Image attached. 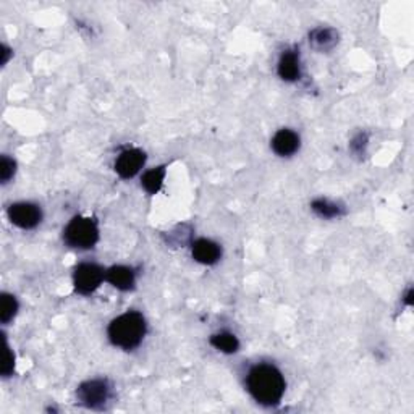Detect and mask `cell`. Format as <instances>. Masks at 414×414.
Instances as JSON below:
<instances>
[{
    "label": "cell",
    "mask_w": 414,
    "mask_h": 414,
    "mask_svg": "<svg viewBox=\"0 0 414 414\" xmlns=\"http://www.w3.org/2000/svg\"><path fill=\"white\" fill-rule=\"evenodd\" d=\"M246 389L254 401L266 408L280 405L287 389L282 370L273 364H256L246 375Z\"/></svg>",
    "instance_id": "cell-1"
},
{
    "label": "cell",
    "mask_w": 414,
    "mask_h": 414,
    "mask_svg": "<svg viewBox=\"0 0 414 414\" xmlns=\"http://www.w3.org/2000/svg\"><path fill=\"white\" fill-rule=\"evenodd\" d=\"M146 332L148 324L144 316L138 313V311H128V313L115 317L110 322L107 335H109L112 345L130 351V349L141 345L144 337H146Z\"/></svg>",
    "instance_id": "cell-2"
},
{
    "label": "cell",
    "mask_w": 414,
    "mask_h": 414,
    "mask_svg": "<svg viewBox=\"0 0 414 414\" xmlns=\"http://www.w3.org/2000/svg\"><path fill=\"white\" fill-rule=\"evenodd\" d=\"M63 241L75 250L94 248L99 241L98 222L91 217H73L63 230Z\"/></svg>",
    "instance_id": "cell-3"
},
{
    "label": "cell",
    "mask_w": 414,
    "mask_h": 414,
    "mask_svg": "<svg viewBox=\"0 0 414 414\" xmlns=\"http://www.w3.org/2000/svg\"><path fill=\"white\" fill-rule=\"evenodd\" d=\"M77 398L88 410H102L112 398V385L105 379L86 380L77 390Z\"/></svg>",
    "instance_id": "cell-4"
},
{
    "label": "cell",
    "mask_w": 414,
    "mask_h": 414,
    "mask_svg": "<svg viewBox=\"0 0 414 414\" xmlns=\"http://www.w3.org/2000/svg\"><path fill=\"white\" fill-rule=\"evenodd\" d=\"M104 280H105L104 269L98 264H93V262H84V264H79L77 269H75V273H73L75 290H77V293L84 295V297L93 295Z\"/></svg>",
    "instance_id": "cell-5"
},
{
    "label": "cell",
    "mask_w": 414,
    "mask_h": 414,
    "mask_svg": "<svg viewBox=\"0 0 414 414\" xmlns=\"http://www.w3.org/2000/svg\"><path fill=\"white\" fill-rule=\"evenodd\" d=\"M7 214L10 222L21 230H33L42 220L41 207L34 202H15L8 207Z\"/></svg>",
    "instance_id": "cell-6"
},
{
    "label": "cell",
    "mask_w": 414,
    "mask_h": 414,
    "mask_svg": "<svg viewBox=\"0 0 414 414\" xmlns=\"http://www.w3.org/2000/svg\"><path fill=\"white\" fill-rule=\"evenodd\" d=\"M144 164H146V153L143 149H125L115 160V172L120 179L130 180L141 172Z\"/></svg>",
    "instance_id": "cell-7"
},
{
    "label": "cell",
    "mask_w": 414,
    "mask_h": 414,
    "mask_svg": "<svg viewBox=\"0 0 414 414\" xmlns=\"http://www.w3.org/2000/svg\"><path fill=\"white\" fill-rule=\"evenodd\" d=\"M271 146L278 157H292L295 153H298L301 138L297 131L283 128V130H278L273 134Z\"/></svg>",
    "instance_id": "cell-8"
},
{
    "label": "cell",
    "mask_w": 414,
    "mask_h": 414,
    "mask_svg": "<svg viewBox=\"0 0 414 414\" xmlns=\"http://www.w3.org/2000/svg\"><path fill=\"white\" fill-rule=\"evenodd\" d=\"M191 254L195 261L204 266L217 264L222 257V248L216 241L207 238H199L191 246Z\"/></svg>",
    "instance_id": "cell-9"
},
{
    "label": "cell",
    "mask_w": 414,
    "mask_h": 414,
    "mask_svg": "<svg viewBox=\"0 0 414 414\" xmlns=\"http://www.w3.org/2000/svg\"><path fill=\"white\" fill-rule=\"evenodd\" d=\"M105 280L120 292H130L136 285V273L131 267L114 266L105 271Z\"/></svg>",
    "instance_id": "cell-10"
},
{
    "label": "cell",
    "mask_w": 414,
    "mask_h": 414,
    "mask_svg": "<svg viewBox=\"0 0 414 414\" xmlns=\"http://www.w3.org/2000/svg\"><path fill=\"white\" fill-rule=\"evenodd\" d=\"M277 73L283 82L293 83L301 77V65H299V53L297 51H287L282 53L280 60L277 65Z\"/></svg>",
    "instance_id": "cell-11"
},
{
    "label": "cell",
    "mask_w": 414,
    "mask_h": 414,
    "mask_svg": "<svg viewBox=\"0 0 414 414\" xmlns=\"http://www.w3.org/2000/svg\"><path fill=\"white\" fill-rule=\"evenodd\" d=\"M309 42L313 44L317 51H330L333 46H337L338 34L335 30L332 28H317L313 30L309 34Z\"/></svg>",
    "instance_id": "cell-12"
},
{
    "label": "cell",
    "mask_w": 414,
    "mask_h": 414,
    "mask_svg": "<svg viewBox=\"0 0 414 414\" xmlns=\"http://www.w3.org/2000/svg\"><path fill=\"white\" fill-rule=\"evenodd\" d=\"M165 175H167L165 165H160L157 167V169H150L143 175L141 186L146 190V193H149V195H157L160 188H162L164 185Z\"/></svg>",
    "instance_id": "cell-13"
},
{
    "label": "cell",
    "mask_w": 414,
    "mask_h": 414,
    "mask_svg": "<svg viewBox=\"0 0 414 414\" xmlns=\"http://www.w3.org/2000/svg\"><path fill=\"white\" fill-rule=\"evenodd\" d=\"M211 345L219 349V351L222 353H227V354H233L240 349V340L236 338V335L230 332H219V333H214L211 337Z\"/></svg>",
    "instance_id": "cell-14"
},
{
    "label": "cell",
    "mask_w": 414,
    "mask_h": 414,
    "mask_svg": "<svg viewBox=\"0 0 414 414\" xmlns=\"http://www.w3.org/2000/svg\"><path fill=\"white\" fill-rule=\"evenodd\" d=\"M311 209L322 219H335L343 216V209L338 204L329 201V199H316L311 204Z\"/></svg>",
    "instance_id": "cell-15"
},
{
    "label": "cell",
    "mask_w": 414,
    "mask_h": 414,
    "mask_svg": "<svg viewBox=\"0 0 414 414\" xmlns=\"http://www.w3.org/2000/svg\"><path fill=\"white\" fill-rule=\"evenodd\" d=\"M18 313V301L13 295L10 293H2V298H0V321L2 324H10L15 319V316Z\"/></svg>",
    "instance_id": "cell-16"
},
{
    "label": "cell",
    "mask_w": 414,
    "mask_h": 414,
    "mask_svg": "<svg viewBox=\"0 0 414 414\" xmlns=\"http://www.w3.org/2000/svg\"><path fill=\"white\" fill-rule=\"evenodd\" d=\"M17 172V162L13 159H10L8 155H2V169H0V179L2 183H8L15 176Z\"/></svg>",
    "instance_id": "cell-17"
},
{
    "label": "cell",
    "mask_w": 414,
    "mask_h": 414,
    "mask_svg": "<svg viewBox=\"0 0 414 414\" xmlns=\"http://www.w3.org/2000/svg\"><path fill=\"white\" fill-rule=\"evenodd\" d=\"M368 141H369L368 134H366V133H359V134H356V136H354L351 139V143H349V149H351L353 154L363 155V154H366V148H368Z\"/></svg>",
    "instance_id": "cell-18"
},
{
    "label": "cell",
    "mask_w": 414,
    "mask_h": 414,
    "mask_svg": "<svg viewBox=\"0 0 414 414\" xmlns=\"http://www.w3.org/2000/svg\"><path fill=\"white\" fill-rule=\"evenodd\" d=\"M15 370V353L13 349L8 347V343L5 342V363L2 364V375L4 377H10Z\"/></svg>",
    "instance_id": "cell-19"
},
{
    "label": "cell",
    "mask_w": 414,
    "mask_h": 414,
    "mask_svg": "<svg viewBox=\"0 0 414 414\" xmlns=\"http://www.w3.org/2000/svg\"><path fill=\"white\" fill-rule=\"evenodd\" d=\"M10 56H12V51H10L7 46H2V65H5V63L8 62Z\"/></svg>",
    "instance_id": "cell-20"
},
{
    "label": "cell",
    "mask_w": 414,
    "mask_h": 414,
    "mask_svg": "<svg viewBox=\"0 0 414 414\" xmlns=\"http://www.w3.org/2000/svg\"><path fill=\"white\" fill-rule=\"evenodd\" d=\"M411 298H413V290L410 288V290H408L406 298H405V303H406L408 306H411V304H413V299H411Z\"/></svg>",
    "instance_id": "cell-21"
}]
</instances>
